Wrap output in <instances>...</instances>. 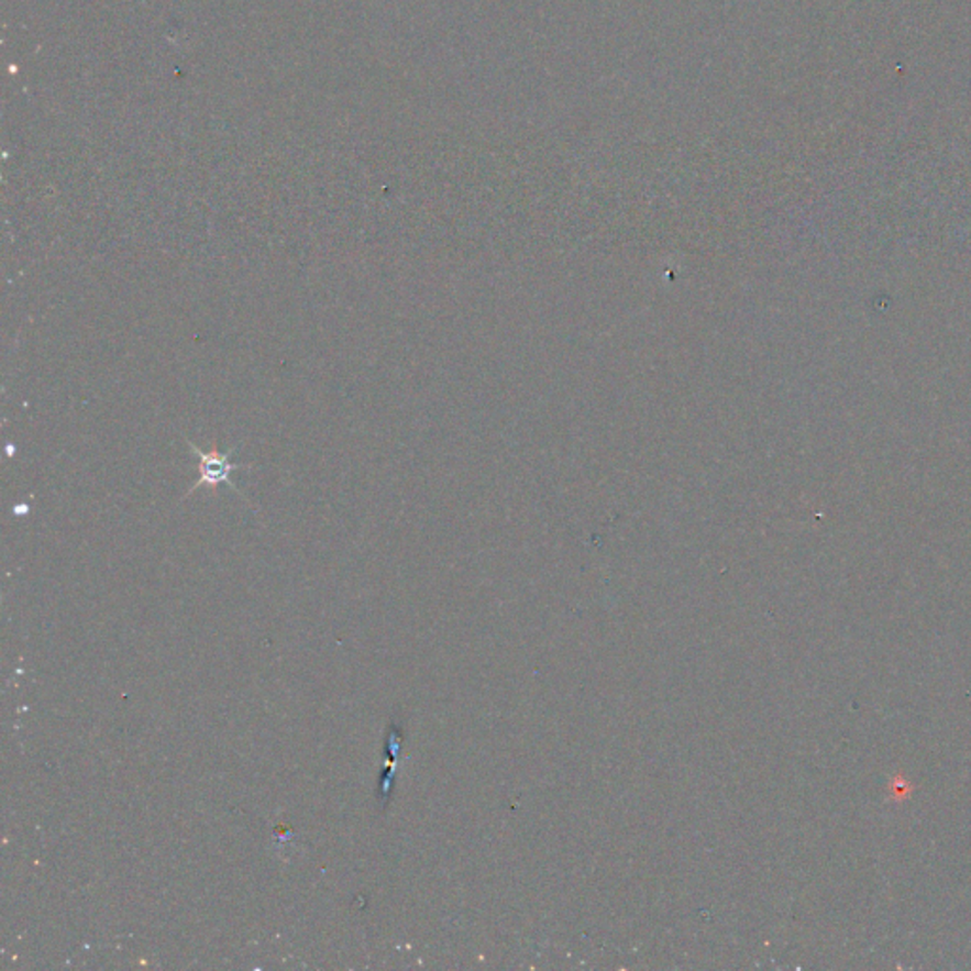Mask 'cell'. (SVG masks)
Instances as JSON below:
<instances>
[{
  "label": "cell",
  "instance_id": "cell-1",
  "mask_svg": "<svg viewBox=\"0 0 971 971\" xmlns=\"http://www.w3.org/2000/svg\"><path fill=\"white\" fill-rule=\"evenodd\" d=\"M188 446H190V452H192V454L196 455V460H198L200 478L194 483L192 488L188 489L187 497L192 496L196 489L203 488V486L217 489L221 484H228L230 488L240 494V489L235 488L232 481H230V476H232L234 471L247 467L230 462V457L234 454L235 449H230L228 452H221V450L217 449V444L213 442L211 449L201 450L200 446H196L192 441H188ZM240 496H242V494H240Z\"/></svg>",
  "mask_w": 971,
  "mask_h": 971
}]
</instances>
